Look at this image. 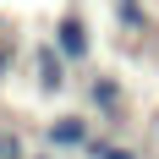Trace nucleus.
I'll return each mask as SVG.
<instances>
[{
  "mask_svg": "<svg viewBox=\"0 0 159 159\" xmlns=\"http://www.w3.org/2000/svg\"><path fill=\"white\" fill-rule=\"evenodd\" d=\"M154 137H159V115H154Z\"/></svg>",
  "mask_w": 159,
  "mask_h": 159,
  "instance_id": "6",
  "label": "nucleus"
},
{
  "mask_svg": "<svg viewBox=\"0 0 159 159\" xmlns=\"http://www.w3.org/2000/svg\"><path fill=\"white\" fill-rule=\"evenodd\" d=\"M11 61H16V49H11V44H6V39H0V82L11 77Z\"/></svg>",
  "mask_w": 159,
  "mask_h": 159,
  "instance_id": "5",
  "label": "nucleus"
},
{
  "mask_svg": "<svg viewBox=\"0 0 159 159\" xmlns=\"http://www.w3.org/2000/svg\"><path fill=\"white\" fill-rule=\"evenodd\" d=\"M39 159H49V154H39Z\"/></svg>",
  "mask_w": 159,
  "mask_h": 159,
  "instance_id": "7",
  "label": "nucleus"
},
{
  "mask_svg": "<svg viewBox=\"0 0 159 159\" xmlns=\"http://www.w3.org/2000/svg\"><path fill=\"white\" fill-rule=\"evenodd\" d=\"M49 44L61 49V61H66V66H77V61H88L93 39H88V22H82L77 11H66L61 22H55V39H49Z\"/></svg>",
  "mask_w": 159,
  "mask_h": 159,
  "instance_id": "2",
  "label": "nucleus"
},
{
  "mask_svg": "<svg viewBox=\"0 0 159 159\" xmlns=\"http://www.w3.org/2000/svg\"><path fill=\"white\" fill-rule=\"evenodd\" d=\"M88 104H93L104 121H115L121 104H126V99H121V82H115V77H93V82H88Z\"/></svg>",
  "mask_w": 159,
  "mask_h": 159,
  "instance_id": "4",
  "label": "nucleus"
},
{
  "mask_svg": "<svg viewBox=\"0 0 159 159\" xmlns=\"http://www.w3.org/2000/svg\"><path fill=\"white\" fill-rule=\"evenodd\" d=\"M44 143L55 148V154H77V148L93 143V121H88V115H55L44 126Z\"/></svg>",
  "mask_w": 159,
  "mask_h": 159,
  "instance_id": "1",
  "label": "nucleus"
},
{
  "mask_svg": "<svg viewBox=\"0 0 159 159\" xmlns=\"http://www.w3.org/2000/svg\"><path fill=\"white\" fill-rule=\"evenodd\" d=\"M33 77H39V93L44 99L66 93V61H61L55 44H33Z\"/></svg>",
  "mask_w": 159,
  "mask_h": 159,
  "instance_id": "3",
  "label": "nucleus"
}]
</instances>
